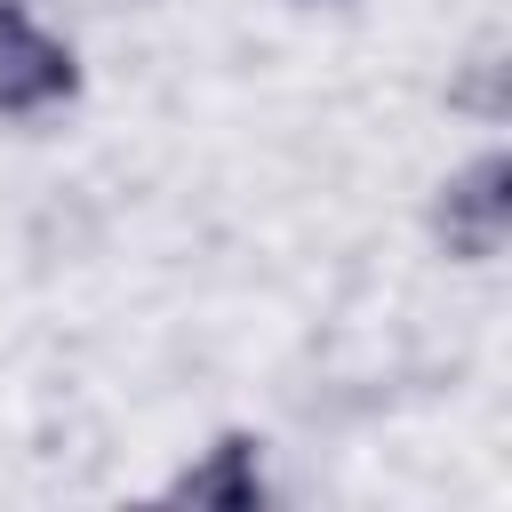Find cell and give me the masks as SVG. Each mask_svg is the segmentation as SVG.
Masks as SVG:
<instances>
[{
    "instance_id": "4",
    "label": "cell",
    "mask_w": 512,
    "mask_h": 512,
    "mask_svg": "<svg viewBox=\"0 0 512 512\" xmlns=\"http://www.w3.org/2000/svg\"><path fill=\"white\" fill-rule=\"evenodd\" d=\"M440 104H448L456 120H472V128H504V120H512V40H504L496 24L448 64Z\"/></svg>"
},
{
    "instance_id": "1",
    "label": "cell",
    "mask_w": 512,
    "mask_h": 512,
    "mask_svg": "<svg viewBox=\"0 0 512 512\" xmlns=\"http://www.w3.org/2000/svg\"><path fill=\"white\" fill-rule=\"evenodd\" d=\"M424 232L448 264H496L512 248V152L480 144L472 160H456L424 200Z\"/></svg>"
},
{
    "instance_id": "6",
    "label": "cell",
    "mask_w": 512,
    "mask_h": 512,
    "mask_svg": "<svg viewBox=\"0 0 512 512\" xmlns=\"http://www.w3.org/2000/svg\"><path fill=\"white\" fill-rule=\"evenodd\" d=\"M288 8H352V0H288Z\"/></svg>"
},
{
    "instance_id": "5",
    "label": "cell",
    "mask_w": 512,
    "mask_h": 512,
    "mask_svg": "<svg viewBox=\"0 0 512 512\" xmlns=\"http://www.w3.org/2000/svg\"><path fill=\"white\" fill-rule=\"evenodd\" d=\"M16 16H32V0H0V32H8Z\"/></svg>"
},
{
    "instance_id": "2",
    "label": "cell",
    "mask_w": 512,
    "mask_h": 512,
    "mask_svg": "<svg viewBox=\"0 0 512 512\" xmlns=\"http://www.w3.org/2000/svg\"><path fill=\"white\" fill-rule=\"evenodd\" d=\"M80 96H88L80 48H72L56 24H40V8L16 16V24L0 32V120H8V128H32V120L72 112Z\"/></svg>"
},
{
    "instance_id": "3",
    "label": "cell",
    "mask_w": 512,
    "mask_h": 512,
    "mask_svg": "<svg viewBox=\"0 0 512 512\" xmlns=\"http://www.w3.org/2000/svg\"><path fill=\"white\" fill-rule=\"evenodd\" d=\"M160 496L192 504V512H256V504H272V440L248 424H224L208 448H192L160 480Z\"/></svg>"
}]
</instances>
